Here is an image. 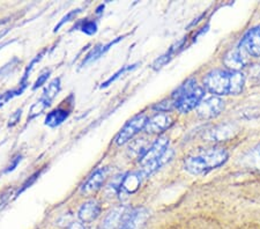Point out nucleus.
I'll return each mask as SVG.
<instances>
[{
  "instance_id": "obj_1",
  "label": "nucleus",
  "mask_w": 260,
  "mask_h": 229,
  "mask_svg": "<svg viewBox=\"0 0 260 229\" xmlns=\"http://www.w3.org/2000/svg\"><path fill=\"white\" fill-rule=\"evenodd\" d=\"M204 85L205 88L215 96L238 95L244 88L245 76L242 72L215 70L205 77Z\"/></svg>"
},
{
  "instance_id": "obj_2",
  "label": "nucleus",
  "mask_w": 260,
  "mask_h": 229,
  "mask_svg": "<svg viewBox=\"0 0 260 229\" xmlns=\"http://www.w3.org/2000/svg\"><path fill=\"white\" fill-rule=\"evenodd\" d=\"M227 151L222 148H211L188 156L184 161V169L192 175L206 174L224 165L228 160Z\"/></svg>"
},
{
  "instance_id": "obj_3",
  "label": "nucleus",
  "mask_w": 260,
  "mask_h": 229,
  "mask_svg": "<svg viewBox=\"0 0 260 229\" xmlns=\"http://www.w3.org/2000/svg\"><path fill=\"white\" fill-rule=\"evenodd\" d=\"M204 95V88L197 85L194 79H190L175 91L171 100L174 101L175 109L186 114L199 106V103L203 101Z\"/></svg>"
},
{
  "instance_id": "obj_4",
  "label": "nucleus",
  "mask_w": 260,
  "mask_h": 229,
  "mask_svg": "<svg viewBox=\"0 0 260 229\" xmlns=\"http://www.w3.org/2000/svg\"><path fill=\"white\" fill-rule=\"evenodd\" d=\"M147 122H148V117H147L145 114L134 116L131 120H128V122L125 124V126L121 128L120 132L117 135L115 140L116 144L118 146H121L128 143V141L132 140L140 131L145 130Z\"/></svg>"
},
{
  "instance_id": "obj_5",
  "label": "nucleus",
  "mask_w": 260,
  "mask_h": 229,
  "mask_svg": "<svg viewBox=\"0 0 260 229\" xmlns=\"http://www.w3.org/2000/svg\"><path fill=\"white\" fill-rule=\"evenodd\" d=\"M224 109V102L220 97L212 96L206 100H203L197 107V112L198 116L204 119H211L217 117L222 110Z\"/></svg>"
},
{
  "instance_id": "obj_6",
  "label": "nucleus",
  "mask_w": 260,
  "mask_h": 229,
  "mask_svg": "<svg viewBox=\"0 0 260 229\" xmlns=\"http://www.w3.org/2000/svg\"><path fill=\"white\" fill-rule=\"evenodd\" d=\"M149 216V212L144 207H138L127 212L117 229H141Z\"/></svg>"
},
{
  "instance_id": "obj_7",
  "label": "nucleus",
  "mask_w": 260,
  "mask_h": 229,
  "mask_svg": "<svg viewBox=\"0 0 260 229\" xmlns=\"http://www.w3.org/2000/svg\"><path fill=\"white\" fill-rule=\"evenodd\" d=\"M240 47L250 57H260V26L250 29L243 37Z\"/></svg>"
},
{
  "instance_id": "obj_8",
  "label": "nucleus",
  "mask_w": 260,
  "mask_h": 229,
  "mask_svg": "<svg viewBox=\"0 0 260 229\" xmlns=\"http://www.w3.org/2000/svg\"><path fill=\"white\" fill-rule=\"evenodd\" d=\"M249 57L250 56L238 45L236 49L230 50L224 56L223 64L227 66L229 71L240 72V70L246 66L247 62H249Z\"/></svg>"
},
{
  "instance_id": "obj_9",
  "label": "nucleus",
  "mask_w": 260,
  "mask_h": 229,
  "mask_svg": "<svg viewBox=\"0 0 260 229\" xmlns=\"http://www.w3.org/2000/svg\"><path fill=\"white\" fill-rule=\"evenodd\" d=\"M173 124L174 119L170 115L166 114V112H158L148 119L145 126V131L149 135H158V133L168 130Z\"/></svg>"
},
{
  "instance_id": "obj_10",
  "label": "nucleus",
  "mask_w": 260,
  "mask_h": 229,
  "mask_svg": "<svg viewBox=\"0 0 260 229\" xmlns=\"http://www.w3.org/2000/svg\"><path fill=\"white\" fill-rule=\"evenodd\" d=\"M168 146H169V138L166 136L158 137V138L154 141L153 145L148 148V151L146 152L145 155L140 159L141 163L146 165L149 163V162L160 159L168 149Z\"/></svg>"
},
{
  "instance_id": "obj_11",
  "label": "nucleus",
  "mask_w": 260,
  "mask_h": 229,
  "mask_svg": "<svg viewBox=\"0 0 260 229\" xmlns=\"http://www.w3.org/2000/svg\"><path fill=\"white\" fill-rule=\"evenodd\" d=\"M101 211H102L101 204L95 199H90L82 204L78 212V216L82 223H90L99 218Z\"/></svg>"
},
{
  "instance_id": "obj_12",
  "label": "nucleus",
  "mask_w": 260,
  "mask_h": 229,
  "mask_svg": "<svg viewBox=\"0 0 260 229\" xmlns=\"http://www.w3.org/2000/svg\"><path fill=\"white\" fill-rule=\"evenodd\" d=\"M107 175V168H99L98 170H95V172L90 175V177L86 181L85 184L81 186V192L87 194L98 191L100 187L103 185V183L106 182Z\"/></svg>"
},
{
  "instance_id": "obj_13",
  "label": "nucleus",
  "mask_w": 260,
  "mask_h": 229,
  "mask_svg": "<svg viewBox=\"0 0 260 229\" xmlns=\"http://www.w3.org/2000/svg\"><path fill=\"white\" fill-rule=\"evenodd\" d=\"M142 177L140 172L139 173H129L125 175L123 178V182H121L120 186V192H125L127 194H132L137 192L138 189H139L142 182Z\"/></svg>"
},
{
  "instance_id": "obj_14",
  "label": "nucleus",
  "mask_w": 260,
  "mask_h": 229,
  "mask_svg": "<svg viewBox=\"0 0 260 229\" xmlns=\"http://www.w3.org/2000/svg\"><path fill=\"white\" fill-rule=\"evenodd\" d=\"M124 37H125V35L124 36H120V37H117L116 40L109 42V43H107V44H99V45H96V47L93 50H91V51L85 57V59L82 60L80 66L86 65V64H88V62H91V61H94V60H98L99 58L102 57L104 53H107L109 50H110L112 47H114L116 43H118L119 41L123 40Z\"/></svg>"
},
{
  "instance_id": "obj_15",
  "label": "nucleus",
  "mask_w": 260,
  "mask_h": 229,
  "mask_svg": "<svg viewBox=\"0 0 260 229\" xmlns=\"http://www.w3.org/2000/svg\"><path fill=\"white\" fill-rule=\"evenodd\" d=\"M127 207L125 206H119L116 207L115 210H112L110 213L108 214V216L104 220L102 229H116L119 227L120 222L123 221L124 216L127 214Z\"/></svg>"
},
{
  "instance_id": "obj_16",
  "label": "nucleus",
  "mask_w": 260,
  "mask_h": 229,
  "mask_svg": "<svg viewBox=\"0 0 260 229\" xmlns=\"http://www.w3.org/2000/svg\"><path fill=\"white\" fill-rule=\"evenodd\" d=\"M70 110L65 108H57L52 111H50L45 117V125L50 127H57L62 124L65 120L69 118Z\"/></svg>"
},
{
  "instance_id": "obj_17",
  "label": "nucleus",
  "mask_w": 260,
  "mask_h": 229,
  "mask_svg": "<svg viewBox=\"0 0 260 229\" xmlns=\"http://www.w3.org/2000/svg\"><path fill=\"white\" fill-rule=\"evenodd\" d=\"M235 132H236V128H235L234 125L224 124L213 128L212 131H209L207 135V138L209 140H216V141L227 140L230 138V137L234 136Z\"/></svg>"
},
{
  "instance_id": "obj_18",
  "label": "nucleus",
  "mask_w": 260,
  "mask_h": 229,
  "mask_svg": "<svg viewBox=\"0 0 260 229\" xmlns=\"http://www.w3.org/2000/svg\"><path fill=\"white\" fill-rule=\"evenodd\" d=\"M244 163L254 170L260 172V144L251 149L244 157Z\"/></svg>"
},
{
  "instance_id": "obj_19",
  "label": "nucleus",
  "mask_w": 260,
  "mask_h": 229,
  "mask_svg": "<svg viewBox=\"0 0 260 229\" xmlns=\"http://www.w3.org/2000/svg\"><path fill=\"white\" fill-rule=\"evenodd\" d=\"M61 89V82H60V78H56L49 83L47 88L43 91V99L48 100L49 102H52L53 99L57 96L58 93H59Z\"/></svg>"
},
{
  "instance_id": "obj_20",
  "label": "nucleus",
  "mask_w": 260,
  "mask_h": 229,
  "mask_svg": "<svg viewBox=\"0 0 260 229\" xmlns=\"http://www.w3.org/2000/svg\"><path fill=\"white\" fill-rule=\"evenodd\" d=\"M73 29H79L82 32H85L86 35H95L98 32V22L95 20H90V19H83L81 21H79L78 24H75V27Z\"/></svg>"
},
{
  "instance_id": "obj_21",
  "label": "nucleus",
  "mask_w": 260,
  "mask_h": 229,
  "mask_svg": "<svg viewBox=\"0 0 260 229\" xmlns=\"http://www.w3.org/2000/svg\"><path fill=\"white\" fill-rule=\"evenodd\" d=\"M50 104H51V102H49L48 100H45L43 97H41L39 101L35 102L32 104V106L30 107V110H29V115H28V122L29 120L34 119L35 117H37V116L41 115L42 112H43L47 108L50 107Z\"/></svg>"
},
{
  "instance_id": "obj_22",
  "label": "nucleus",
  "mask_w": 260,
  "mask_h": 229,
  "mask_svg": "<svg viewBox=\"0 0 260 229\" xmlns=\"http://www.w3.org/2000/svg\"><path fill=\"white\" fill-rule=\"evenodd\" d=\"M182 43H183V41L178 42L177 44H175L174 47H171V48L169 49V51H167V52L165 53V55H162L160 58H158V59L155 60V62L153 64V69L158 70V69H161L162 66H165V65L167 64V62L169 61V60L171 59V58H173L175 51L178 49V47H180V45H182Z\"/></svg>"
},
{
  "instance_id": "obj_23",
  "label": "nucleus",
  "mask_w": 260,
  "mask_h": 229,
  "mask_svg": "<svg viewBox=\"0 0 260 229\" xmlns=\"http://www.w3.org/2000/svg\"><path fill=\"white\" fill-rule=\"evenodd\" d=\"M137 65H138V64L123 66V68H121V69H119L118 71H117V72L114 74V76L109 78L106 82H103L102 85H101V88H107V87L110 86L112 82H115V81L117 80V79L120 78L121 76H123V74H125L126 72H128V71H132L133 69H136V68H137Z\"/></svg>"
},
{
  "instance_id": "obj_24",
  "label": "nucleus",
  "mask_w": 260,
  "mask_h": 229,
  "mask_svg": "<svg viewBox=\"0 0 260 229\" xmlns=\"http://www.w3.org/2000/svg\"><path fill=\"white\" fill-rule=\"evenodd\" d=\"M41 174H42V170H40V172H36L35 174H32L30 177L27 178L26 182H24L23 184L21 185V187L19 189V191H18V192H16V194H15L16 197H18V195H20V194L22 193V192H24V191H26V190L28 189V187H30V186L34 184V183L36 182L37 178H39V177L41 176Z\"/></svg>"
},
{
  "instance_id": "obj_25",
  "label": "nucleus",
  "mask_w": 260,
  "mask_h": 229,
  "mask_svg": "<svg viewBox=\"0 0 260 229\" xmlns=\"http://www.w3.org/2000/svg\"><path fill=\"white\" fill-rule=\"evenodd\" d=\"M79 13H81V8H78V10H73V11H71V12H69V13H67L64 18H62L60 21H59V23L57 24L56 27H54V29H53V31L56 32V31H58L59 30V29L64 26L65 23H67V22H70L71 20H72L73 18H75V16H77Z\"/></svg>"
},
{
  "instance_id": "obj_26",
  "label": "nucleus",
  "mask_w": 260,
  "mask_h": 229,
  "mask_svg": "<svg viewBox=\"0 0 260 229\" xmlns=\"http://www.w3.org/2000/svg\"><path fill=\"white\" fill-rule=\"evenodd\" d=\"M175 108V104L173 100H166V101H162L160 103L155 104L153 107L154 110H156L158 112H167L173 110Z\"/></svg>"
},
{
  "instance_id": "obj_27",
  "label": "nucleus",
  "mask_w": 260,
  "mask_h": 229,
  "mask_svg": "<svg viewBox=\"0 0 260 229\" xmlns=\"http://www.w3.org/2000/svg\"><path fill=\"white\" fill-rule=\"evenodd\" d=\"M50 74H51V71H50V70H45L44 72L41 74V76H39V79H37V80L35 81V83H34L32 90H36L37 88H40V87L43 86L44 83L48 81Z\"/></svg>"
},
{
  "instance_id": "obj_28",
  "label": "nucleus",
  "mask_w": 260,
  "mask_h": 229,
  "mask_svg": "<svg viewBox=\"0 0 260 229\" xmlns=\"http://www.w3.org/2000/svg\"><path fill=\"white\" fill-rule=\"evenodd\" d=\"M21 160H22V155H21V154H16V155L13 157V159L11 160V163L6 167L5 170H4V174L13 172V170L16 168V167L19 166Z\"/></svg>"
},
{
  "instance_id": "obj_29",
  "label": "nucleus",
  "mask_w": 260,
  "mask_h": 229,
  "mask_svg": "<svg viewBox=\"0 0 260 229\" xmlns=\"http://www.w3.org/2000/svg\"><path fill=\"white\" fill-rule=\"evenodd\" d=\"M21 116H22V109H18V110H16V111L14 112V114L12 115L11 117H10V120H8L7 126H8V127H13L14 125L18 124V123L20 122Z\"/></svg>"
},
{
  "instance_id": "obj_30",
  "label": "nucleus",
  "mask_w": 260,
  "mask_h": 229,
  "mask_svg": "<svg viewBox=\"0 0 260 229\" xmlns=\"http://www.w3.org/2000/svg\"><path fill=\"white\" fill-rule=\"evenodd\" d=\"M250 74L251 78H260V65H254L250 69Z\"/></svg>"
},
{
  "instance_id": "obj_31",
  "label": "nucleus",
  "mask_w": 260,
  "mask_h": 229,
  "mask_svg": "<svg viewBox=\"0 0 260 229\" xmlns=\"http://www.w3.org/2000/svg\"><path fill=\"white\" fill-rule=\"evenodd\" d=\"M69 229H85V227L82 226V223L80 222H72L71 226L69 227Z\"/></svg>"
}]
</instances>
